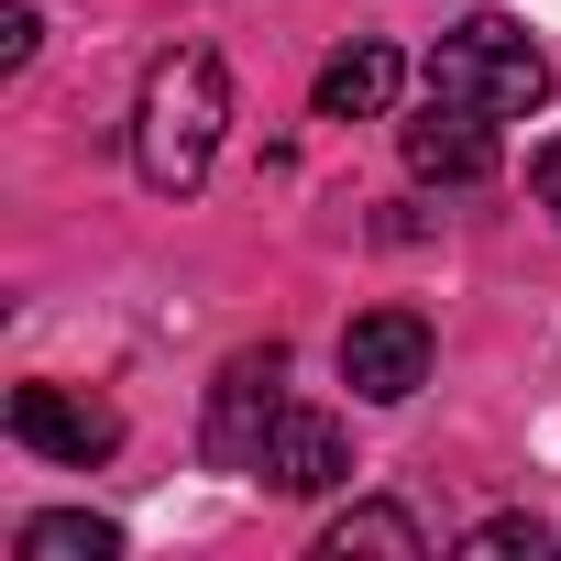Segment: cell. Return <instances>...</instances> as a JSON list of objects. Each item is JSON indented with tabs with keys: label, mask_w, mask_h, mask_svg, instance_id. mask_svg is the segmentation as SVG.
<instances>
[{
	"label": "cell",
	"mask_w": 561,
	"mask_h": 561,
	"mask_svg": "<svg viewBox=\"0 0 561 561\" xmlns=\"http://www.w3.org/2000/svg\"><path fill=\"white\" fill-rule=\"evenodd\" d=\"M220 133H231V78L209 45H176L154 56L144 100H133V176L154 198H198L209 165H220Z\"/></svg>",
	"instance_id": "cell-1"
},
{
	"label": "cell",
	"mask_w": 561,
	"mask_h": 561,
	"mask_svg": "<svg viewBox=\"0 0 561 561\" xmlns=\"http://www.w3.org/2000/svg\"><path fill=\"white\" fill-rule=\"evenodd\" d=\"M430 100H462V111H484V122H528V111L550 100V56H539L506 12H473V23H451V34L430 45Z\"/></svg>",
	"instance_id": "cell-2"
},
{
	"label": "cell",
	"mask_w": 561,
	"mask_h": 561,
	"mask_svg": "<svg viewBox=\"0 0 561 561\" xmlns=\"http://www.w3.org/2000/svg\"><path fill=\"white\" fill-rule=\"evenodd\" d=\"M275 419H287V353L264 342V353H231V364H220V386H209V430H198V440H209L220 473H253Z\"/></svg>",
	"instance_id": "cell-3"
},
{
	"label": "cell",
	"mask_w": 561,
	"mask_h": 561,
	"mask_svg": "<svg viewBox=\"0 0 561 561\" xmlns=\"http://www.w3.org/2000/svg\"><path fill=\"white\" fill-rule=\"evenodd\" d=\"M342 386H353L364 408L419 397V386H430V320H419V309H364V320L342 331Z\"/></svg>",
	"instance_id": "cell-4"
},
{
	"label": "cell",
	"mask_w": 561,
	"mask_h": 561,
	"mask_svg": "<svg viewBox=\"0 0 561 561\" xmlns=\"http://www.w3.org/2000/svg\"><path fill=\"white\" fill-rule=\"evenodd\" d=\"M12 440L45 451V462H67V473H89V462L122 451V419L100 397H78V386H12Z\"/></svg>",
	"instance_id": "cell-5"
},
{
	"label": "cell",
	"mask_w": 561,
	"mask_h": 561,
	"mask_svg": "<svg viewBox=\"0 0 561 561\" xmlns=\"http://www.w3.org/2000/svg\"><path fill=\"white\" fill-rule=\"evenodd\" d=\"M397 144H408V176H430V187H484L495 176V122L462 111V100H430L419 122H397Z\"/></svg>",
	"instance_id": "cell-6"
},
{
	"label": "cell",
	"mask_w": 561,
	"mask_h": 561,
	"mask_svg": "<svg viewBox=\"0 0 561 561\" xmlns=\"http://www.w3.org/2000/svg\"><path fill=\"white\" fill-rule=\"evenodd\" d=\"M275 495H331L342 473H353V440H342V419H320V408H287L264 430V462H253Z\"/></svg>",
	"instance_id": "cell-7"
},
{
	"label": "cell",
	"mask_w": 561,
	"mask_h": 561,
	"mask_svg": "<svg viewBox=\"0 0 561 561\" xmlns=\"http://www.w3.org/2000/svg\"><path fill=\"white\" fill-rule=\"evenodd\" d=\"M397 89H408V67H397V45H342L331 67H320V122H375V111H397Z\"/></svg>",
	"instance_id": "cell-8"
},
{
	"label": "cell",
	"mask_w": 561,
	"mask_h": 561,
	"mask_svg": "<svg viewBox=\"0 0 561 561\" xmlns=\"http://www.w3.org/2000/svg\"><path fill=\"white\" fill-rule=\"evenodd\" d=\"M320 550H331V561H353V550H386V561H419V550H430V528H419L408 506H375V495H364V506H342V517L320 528Z\"/></svg>",
	"instance_id": "cell-9"
},
{
	"label": "cell",
	"mask_w": 561,
	"mask_h": 561,
	"mask_svg": "<svg viewBox=\"0 0 561 561\" xmlns=\"http://www.w3.org/2000/svg\"><path fill=\"white\" fill-rule=\"evenodd\" d=\"M23 561H111L122 550V528L111 517H89V506H56V517H23V539H12Z\"/></svg>",
	"instance_id": "cell-10"
},
{
	"label": "cell",
	"mask_w": 561,
	"mask_h": 561,
	"mask_svg": "<svg viewBox=\"0 0 561 561\" xmlns=\"http://www.w3.org/2000/svg\"><path fill=\"white\" fill-rule=\"evenodd\" d=\"M462 550H473V561H550V528H539V517H484Z\"/></svg>",
	"instance_id": "cell-11"
},
{
	"label": "cell",
	"mask_w": 561,
	"mask_h": 561,
	"mask_svg": "<svg viewBox=\"0 0 561 561\" xmlns=\"http://www.w3.org/2000/svg\"><path fill=\"white\" fill-rule=\"evenodd\" d=\"M0 67H34V12H0Z\"/></svg>",
	"instance_id": "cell-12"
},
{
	"label": "cell",
	"mask_w": 561,
	"mask_h": 561,
	"mask_svg": "<svg viewBox=\"0 0 561 561\" xmlns=\"http://www.w3.org/2000/svg\"><path fill=\"white\" fill-rule=\"evenodd\" d=\"M528 187H539V209L561 220V144H539V165H528Z\"/></svg>",
	"instance_id": "cell-13"
}]
</instances>
